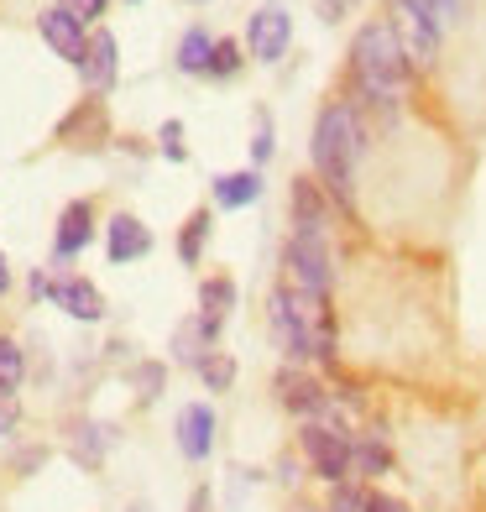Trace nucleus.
Here are the masks:
<instances>
[{
	"label": "nucleus",
	"instance_id": "nucleus-20",
	"mask_svg": "<svg viewBox=\"0 0 486 512\" xmlns=\"http://www.w3.org/2000/svg\"><path fill=\"white\" fill-rule=\"evenodd\" d=\"M392 465L387 445L382 439H361V445H351V476H382Z\"/></svg>",
	"mask_w": 486,
	"mask_h": 512
},
{
	"label": "nucleus",
	"instance_id": "nucleus-34",
	"mask_svg": "<svg viewBox=\"0 0 486 512\" xmlns=\"http://www.w3.org/2000/svg\"><path fill=\"white\" fill-rule=\"evenodd\" d=\"M351 6H356V0H319V16H324V21H340Z\"/></svg>",
	"mask_w": 486,
	"mask_h": 512
},
{
	"label": "nucleus",
	"instance_id": "nucleus-36",
	"mask_svg": "<svg viewBox=\"0 0 486 512\" xmlns=\"http://www.w3.org/2000/svg\"><path fill=\"white\" fill-rule=\"evenodd\" d=\"M11 424H16V418H11V408H0V439L11 434Z\"/></svg>",
	"mask_w": 486,
	"mask_h": 512
},
{
	"label": "nucleus",
	"instance_id": "nucleus-35",
	"mask_svg": "<svg viewBox=\"0 0 486 512\" xmlns=\"http://www.w3.org/2000/svg\"><path fill=\"white\" fill-rule=\"evenodd\" d=\"M11 288V267H6V251H0V293Z\"/></svg>",
	"mask_w": 486,
	"mask_h": 512
},
{
	"label": "nucleus",
	"instance_id": "nucleus-37",
	"mask_svg": "<svg viewBox=\"0 0 486 512\" xmlns=\"http://www.w3.org/2000/svg\"><path fill=\"white\" fill-rule=\"evenodd\" d=\"M126 512H152V507H147V502H131V507H126Z\"/></svg>",
	"mask_w": 486,
	"mask_h": 512
},
{
	"label": "nucleus",
	"instance_id": "nucleus-31",
	"mask_svg": "<svg viewBox=\"0 0 486 512\" xmlns=\"http://www.w3.org/2000/svg\"><path fill=\"white\" fill-rule=\"evenodd\" d=\"M424 6L439 16V27H455V21H460V11H466V0H424Z\"/></svg>",
	"mask_w": 486,
	"mask_h": 512
},
{
	"label": "nucleus",
	"instance_id": "nucleus-5",
	"mask_svg": "<svg viewBox=\"0 0 486 512\" xmlns=\"http://www.w3.org/2000/svg\"><path fill=\"white\" fill-rule=\"evenodd\" d=\"M283 267H288V288L309 293V298H324L335 283V267H330V246L314 241V236H293L288 251H283Z\"/></svg>",
	"mask_w": 486,
	"mask_h": 512
},
{
	"label": "nucleus",
	"instance_id": "nucleus-21",
	"mask_svg": "<svg viewBox=\"0 0 486 512\" xmlns=\"http://www.w3.org/2000/svg\"><path fill=\"white\" fill-rule=\"evenodd\" d=\"M79 131H89V136H105V110H100V100H84L74 115H68V121L58 126V136L63 142H74Z\"/></svg>",
	"mask_w": 486,
	"mask_h": 512
},
{
	"label": "nucleus",
	"instance_id": "nucleus-18",
	"mask_svg": "<svg viewBox=\"0 0 486 512\" xmlns=\"http://www.w3.org/2000/svg\"><path fill=\"white\" fill-rule=\"evenodd\" d=\"M210 58H215V37L204 27H189L178 42V68L183 74H210Z\"/></svg>",
	"mask_w": 486,
	"mask_h": 512
},
{
	"label": "nucleus",
	"instance_id": "nucleus-26",
	"mask_svg": "<svg viewBox=\"0 0 486 512\" xmlns=\"http://www.w3.org/2000/svg\"><path fill=\"white\" fill-rule=\"evenodd\" d=\"M366 497L372 492H361L356 481H340V486H330V512H366Z\"/></svg>",
	"mask_w": 486,
	"mask_h": 512
},
{
	"label": "nucleus",
	"instance_id": "nucleus-7",
	"mask_svg": "<svg viewBox=\"0 0 486 512\" xmlns=\"http://www.w3.org/2000/svg\"><path fill=\"white\" fill-rule=\"evenodd\" d=\"M32 293L37 298H48V304H58L68 319H84V324H95L105 319V298L95 283H84V277H32Z\"/></svg>",
	"mask_w": 486,
	"mask_h": 512
},
{
	"label": "nucleus",
	"instance_id": "nucleus-1",
	"mask_svg": "<svg viewBox=\"0 0 486 512\" xmlns=\"http://www.w3.org/2000/svg\"><path fill=\"white\" fill-rule=\"evenodd\" d=\"M366 147V131H361V115L335 100L319 110L314 121V168H319V183L324 194H330L335 204H351L356 194V157Z\"/></svg>",
	"mask_w": 486,
	"mask_h": 512
},
{
	"label": "nucleus",
	"instance_id": "nucleus-30",
	"mask_svg": "<svg viewBox=\"0 0 486 512\" xmlns=\"http://www.w3.org/2000/svg\"><path fill=\"white\" fill-rule=\"evenodd\" d=\"M58 11H68L74 21H100L105 16V0H58Z\"/></svg>",
	"mask_w": 486,
	"mask_h": 512
},
{
	"label": "nucleus",
	"instance_id": "nucleus-24",
	"mask_svg": "<svg viewBox=\"0 0 486 512\" xmlns=\"http://www.w3.org/2000/svg\"><path fill=\"white\" fill-rule=\"evenodd\" d=\"M210 225H215V220H210V209H199V215H194L189 225H183V241H178V256H183V262H189V267L199 262V251H204V236H210Z\"/></svg>",
	"mask_w": 486,
	"mask_h": 512
},
{
	"label": "nucleus",
	"instance_id": "nucleus-17",
	"mask_svg": "<svg viewBox=\"0 0 486 512\" xmlns=\"http://www.w3.org/2000/svg\"><path fill=\"white\" fill-rule=\"evenodd\" d=\"M215 199H220L225 209H241V204H251V199H262V173H257V168L220 173V178H215Z\"/></svg>",
	"mask_w": 486,
	"mask_h": 512
},
{
	"label": "nucleus",
	"instance_id": "nucleus-27",
	"mask_svg": "<svg viewBox=\"0 0 486 512\" xmlns=\"http://www.w3.org/2000/svg\"><path fill=\"white\" fill-rule=\"evenodd\" d=\"M131 382H136V398H142V403H152L157 392H162V366H157V361L136 366V371H131Z\"/></svg>",
	"mask_w": 486,
	"mask_h": 512
},
{
	"label": "nucleus",
	"instance_id": "nucleus-8",
	"mask_svg": "<svg viewBox=\"0 0 486 512\" xmlns=\"http://www.w3.org/2000/svg\"><path fill=\"white\" fill-rule=\"evenodd\" d=\"M288 42H293V16L283 6H262L246 21V48H251L257 63H277L288 53Z\"/></svg>",
	"mask_w": 486,
	"mask_h": 512
},
{
	"label": "nucleus",
	"instance_id": "nucleus-12",
	"mask_svg": "<svg viewBox=\"0 0 486 512\" xmlns=\"http://www.w3.org/2000/svg\"><path fill=\"white\" fill-rule=\"evenodd\" d=\"M215 408L210 403H189L178 413V450L189 455V460H210V450H215Z\"/></svg>",
	"mask_w": 486,
	"mask_h": 512
},
{
	"label": "nucleus",
	"instance_id": "nucleus-6",
	"mask_svg": "<svg viewBox=\"0 0 486 512\" xmlns=\"http://www.w3.org/2000/svg\"><path fill=\"white\" fill-rule=\"evenodd\" d=\"M298 445H304L314 476H324L330 486L351 481V439H345L340 429L330 424H304V434H298Z\"/></svg>",
	"mask_w": 486,
	"mask_h": 512
},
{
	"label": "nucleus",
	"instance_id": "nucleus-9",
	"mask_svg": "<svg viewBox=\"0 0 486 512\" xmlns=\"http://www.w3.org/2000/svg\"><path fill=\"white\" fill-rule=\"evenodd\" d=\"M277 398H283V408H293L298 418H330V413H335L330 392H324L314 377H304L298 366L277 371Z\"/></svg>",
	"mask_w": 486,
	"mask_h": 512
},
{
	"label": "nucleus",
	"instance_id": "nucleus-10",
	"mask_svg": "<svg viewBox=\"0 0 486 512\" xmlns=\"http://www.w3.org/2000/svg\"><path fill=\"white\" fill-rule=\"evenodd\" d=\"M288 204H293V236H314V241H324V225H330L324 183H314V178H293Z\"/></svg>",
	"mask_w": 486,
	"mask_h": 512
},
{
	"label": "nucleus",
	"instance_id": "nucleus-32",
	"mask_svg": "<svg viewBox=\"0 0 486 512\" xmlns=\"http://www.w3.org/2000/svg\"><path fill=\"white\" fill-rule=\"evenodd\" d=\"M251 157H257V162L272 157V121H267V110L257 115V142H251Z\"/></svg>",
	"mask_w": 486,
	"mask_h": 512
},
{
	"label": "nucleus",
	"instance_id": "nucleus-3",
	"mask_svg": "<svg viewBox=\"0 0 486 512\" xmlns=\"http://www.w3.org/2000/svg\"><path fill=\"white\" fill-rule=\"evenodd\" d=\"M408 68L413 63L403 53L398 32H392V21H366V27L356 32V42H351V74H356L366 100L398 105L403 89H408Z\"/></svg>",
	"mask_w": 486,
	"mask_h": 512
},
{
	"label": "nucleus",
	"instance_id": "nucleus-25",
	"mask_svg": "<svg viewBox=\"0 0 486 512\" xmlns=\"http://www.w3.org/2000/svg\"><path fill=\"white\" fill-rule=\"evenodd\" d=\"M199 377H204V387H210V392H230V382H236V361H230L225 351H210V356H204V366H199Z\"/></svg>",
	"mask_w": 486,
	"mask_h": 512
},
{
	"label": "nucleus",
	"instance_id": "nucleus-16",
	"mask_svg": "<svg viewBox=\"0 0 486 512\" xmlns=\"http://www.w3.org/2000/svg\"><path fill=\"white\" fill-rule=\"evenodd\" d=\"M89 236H95V215H89V204H68L63 220H58L53 251H58V256H79V251L89 246Z\"/></svg>",
	"mask_w": 486,
	"mask_h": 512
},
{
	"label": "nucleus",
	"instance_id": "nucleus-14",
	"mask_svg": "<svg viewBox=\"0 0 486 512\" xmlns=\"http://www.w3.org/2000/svg\"><path fill=\"white\" fill-rule=\"evenodd\" d=\"M215 335H220V319H210V314H199V319H189V324H178L173 356H178L183 366H204V351L215 345Z\"/></svg>",
	"mask_w": 486,
	"mask_h": 512
},
{
	"label": "nucleus",
	"instance_id": "nucleus-23",
	"mask_svg": "<svg viewBox=\"0 0 486 512\" xmlns=\"http://www.w3.org/2000/svg\"><path fill=\"white\" fill-rule=\"evenodd\" d=\"M21 377H27L21 345H16V340H0V398H6V392H16V387H21Z\"/></svg>",
	"mask_w": 486,
	"mask_h": 512
},
{
	"label": "nucleus",
	"instance_id": "nucleus-15",
	"mask_svg": "<svg viewBox=\"0 0 486 512\" xmlns=\"http://www.w3.org/2000/svg\"><path fill=\"white\" fill-rule=\"evenodd\" d=\"M79 74H84L89 89H110V84H115V37H110V32L89 37V53H84V63H79Z\"/></svg>",
	"mask_w": 486,
	"mask_h": 512
},
{
	"label": "nucleus",
	"instance_id": "nucleus-22",
	"mask_svg": "<svg viewBox=\"0 0 486 512\" xmlns=\"http://www.w3.org/2000/svg\"><path fill=\"white\" fill-rule=\"evenodd\" d=\"M199 304H204L210 319H225L230 309H236V283H230V277H210V283L199 288Z\"/></svg>",
	"mask_w": 486,
	"mask_h": 512
},
{
	"label": "nucleus",
	"instance_id": "nucleus-2",
	"mask_svg": "<svg viewBox=\"0 0 486 512\" xmlns=\"http://www.w3.org/2000/svg\"><path fill=\"white\" fill-rule=\"evenodd\" d=\"M267 319H272V340L293 366L298 361H335V319L324 309V298H309L298 288H277L272 304H267Z\"/></svg>",
	"mask_w": 486,
	"mask_h": 512
},
{
	"label": "nucleus",
	"instance_id": "nucleus-33",
	"mask_svg": "<svg viewBox=\"0 0 486 512\" xmlns=\"http://www.w3.org/2000/svg\"><path fill=\"white\" fill-rule=\"evenodd\" d=\"M366 512H408L398 497H382V492H372V497H366Z\"/></svg>",
	"mask_w": 486,
	"mask_h": 512
},
{
	"label": "nucleus",
	"instance_id": "nucleus-29",
	"mask_svg": "<svg viewBox=\"0 0 486 512\" xmlns=\"http://www.w3.org/2000/svg\"><path fill=\"white\" fill-rule=\"evenodd\" d=\"M157 147H162V157H168V162H183V157H189V147H183V126H178V121H168V126L157 131Z\"/></svg>",
	"mask_w": 486,
	"mask_h": 512
},
{
	"label": "nucleus",
	"instance_id": "nucleus-28",
	"mask_svg": "<svg viewBox=\"0 0 486 512\" xmlns=\"http://www.w3.org/2000/svg\"><path fill=\"white\" fill-rule=\"evenodd\" d=\"M236 68H241V48H236V42H215L210 74H215V79H230V74H236Z\"/></svg>",
	"mask_w": 486,
	"mask_h": 512
},
{
	"label": "nucleus",
	"instance_id": "nucleus-11",
	"mask_svg": "<svg viewBox=\"0 0 486 512\" xmlns=\"http://www.w3.org/2000/svg\"><path fill=\"white\" fill-rule=\"evenodd\" d=\"M37 32H42V42L58 53V58H68V63H84V53H89V42H84V21H74L68 11H42L37 16Z\"/></svg>",
	"mask_w": 486,
	"mask_h": 512
},
{
	"label": "nucleus",
	"instance_id": "nucleus-4",
	"mask_svg": "<svg viewBox=\"0 0 486 512\" xmlns=\"http://www.w3.org/2000/svg\"><path fill=\"white\" fill-rule=\"evenodd\" d=\"M392 32H398V42H403V53H408V63L413 68H429L434 63V53H439V16L424 6V0H392Z\"/></svg>",
	"mask_w": 486,
	"mask_h": 512
},
{
	"label": "nucleus",
	"instance_id": "nucleus-19",
	"mask_svg": "<svg viewBox=\"0 0 486 512\" xmlns=\"http://www.w3.org/2000/svg\"><path fill=\"white\" fill-rule=\"evenodd\" d=\"M115 445V429L110 424H79L74 429V460L84 465H100V455Z\"/></svg>",
	"mask_w": 486,
	"mask_h": 512
},
{
	"label": "nucleus",
	"instance_id": "nucleus-13",
	"mask_svg": "<svg viewBox=\"0 0 486 512\" xmlns=\"http://www.w3.org/2000/svg\"><path fill=\"white\" fill-rule=\"evenodd\" d=\"M105 251H110V262H136V256L152 251V230L136 215H115L105 230Z\"/></svg>",
	"mask_w": 486,
	"mask_h": 512
}]
</instances>
